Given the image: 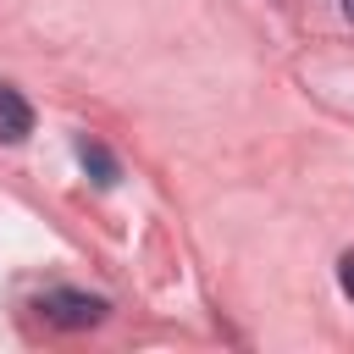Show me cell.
Masks as SVG:
<instances>
[{
	"instance_id": "4",
	"label": "cell",
	"mask_w": 354,
	"mask_h": 354,
	"mask_svg": "<svg viewBox=\"0 0 354 354\" xmlns=\"http://www.w3.org/2000/svg\"><path fill=\"white\" fill-rule=\"evenodd\" d=\"M337 282H343V293L354 299V249H348V254L337 260Z\"/></svg>"
},
{
	"instance_id": "1",
	"label": "cell",
	"mask_w": 354,
	"mask_h": 354,
	"mask_svg": "<svg viewBox=\"0 0 354 354\" xmlns=\"http://www.w3.org/2000/svg\"><path fill=\"white\" fill-rule=\"evenodd\" d=\"M50 326H61V332H88V326H100L105 315H111V304L100 299V293H83V288H50V293H39V304H33Z\"/></svg>"
},
{
	"instance_id": "3",
	"label": "cell",
	"mask_w": 354,
	"mask_h": 354,
	"mask_svg": "<svg viewBox=\"0 0 354 354\" xmlns=\"http://www.w3.org/2000/svg\"><path fill=\"white\" fill-rule=\"evenodd\" d=\"M77 160H83V171H94V183H100V188H111V183L122 177L116 155H111L105 144H94V138H77Z\"/></svg>"
},
{
	"instance_id": "5",
	"label": "cell",
	"mask_w": 354,
	"mask_h": 354,
	"mask_svg": "<svg viewBox=\"0 0 354 354\" xmlns=\"http://www.w3.org/2000/svg\"><path fill=\"white\" fill-rule=\"evenodd\" d=\"M343 17H348V22H354V0H343Z\"/></svg>"
},
{
	"instance_id": "2",
	"label": "cell",
	"mask_w": 354,
	"mask_h": 354,
	"mask_svg": "<svg viewBox=\"0 0 354 354\" xmlns=\"http://www.w3.org/2000/svg\"><path fill=\"white\" fill-rule=\"evenodd\" d=\"M28 133H33V105L11 83H0V144H22Z\"/></svg>"
}]
</instances>
